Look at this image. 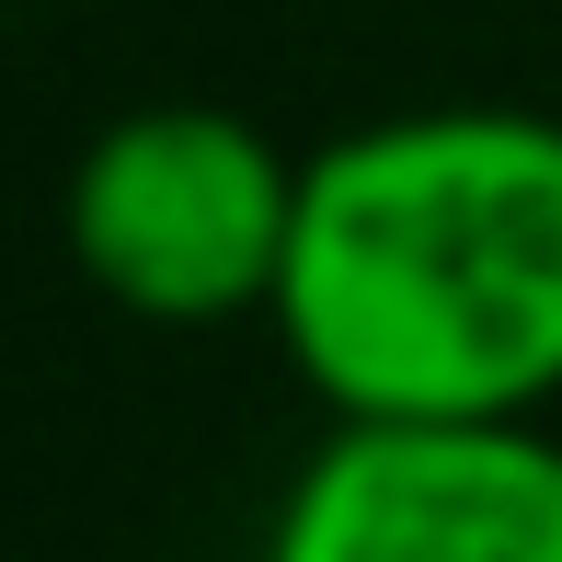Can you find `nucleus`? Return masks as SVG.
<instances>
[{
  "label": "nucleus",
  "mask_w": 562,
  "mask_h": 562,
  "mask_svg": "<svg viewBox=\"0 0 562 562\" xmlns=\"http://www.w3.org/2000/svg\"><path fill=\"white\" fill-rule=\"evenodd\" d=\"M276 345L334 425H551L562 115L402 104L299 161Z\"/></svg>",
  "instance_id": "f257e3e1"
},
{
  "label": "nucleus",
  "mask_w": 562,
  "mask_h": 562,
  "mask_svg": "<svg viewBox=\"0 0 562 562\" xmlns=\"http://www.w3.org/2000/svg\"><path fill=\"white\" fill-rule=\"evenodd\" d=\"M299 161L311 149L265 138L229 104H126L81 138L58 195L69 265L161 334H218V322H276L299 241Z\"/></svg>",
  "instance_id": "f03ea898"
},
{
  "label": "nucleus",
  "mask_w": 562,
  "mask_h": 562,
  "mask_svg": "<svg viewBox=\"0 0 562 562\" xmlns=\"http://www.w3.org/2000/svg\"><path fill=\"white\" fill-rule=\"evenodd\" d=\"M252 562H562L551 425H322Z\"/></svg>",
  "instance_id": "7ed1b4c3"
}]
</instances>
